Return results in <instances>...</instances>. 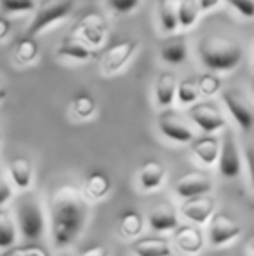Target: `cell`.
<instances>
[{"label":"cell","mask_w":254,"mask_h":256,"mask_svg":"<svg viewBox=\"0 0 254 256\" xmlns=\"http://www.w3.org/2000/svg\"><path fill=\"white\" fill-rule=\"evenodd\" d=\"M51 236L56 248H68L84 228L87 222V204L77 190L64 186L52 196Z\"/></svg>","instance_id":"6da1fadb"},{"label":"cell","mask_w":254,"mask_h":256,"mask_svg":"<svg viewBox=\"0 0 254 256\" xmlns=\"http://www.w3.org/2000/svg\"><path fill=\"white\" fill-rule=\"evenodd\" d=\"M199 58L209 70H234L244 58V48L237 40L221 35H207L197 46Z\"/></svg>","instance_id":"7a4b0ae2"},{"label":"cell","mask_w":254,"mask_h":256,"mask_svg":"<svg viewBox=\"0 0 254 256\" xmlns=\"http://www.w3.org/2000/svg\"><path fill=\"white\" fill-rule=\"evenodd\" d=\"M17 225H19L21 237L26 240V244L37 242L44 236L45 230V218L44 209L35 196L21 197L19 204L16 208Z\"/></svg>","instance_id":"3957f363"},{"label":"cell","mask_w":254,"mask_h":256,"mask_svg":"<svg viewBox=\"0 0 254 256\" xmlns=\"http://www.w3.org/2000/svg\"><path fill=\"white\" fill-rule=\"evenodd\" d=\"M75 7V0H44L35 10V16L28 26V37L42 34L45 28L70 16Z\"/></svg>","instance_id":"277c9868"},{"label":"cell","mask_w":254,"mask_h":256,"mask_svg":"<svg viewBox=\"0 0 254 256\" xmlns=\"http://www.w3.org/2000/svg\"><path fill=\"white\" fill-rule=\"evenodd\" d=\"M73 34L78 35V40L84 42L89 48H99L105 44L106 38V20L103 18V14L89 10L84 16L78 18V21L75 23Z\"/></svg>","instance_id":"5b68a950"},{"label":"cell","mask_w":254,"mask_h":256,"mask_svg":"<svg viewBox=\"0 0 254 256\" xmlns=\"http://www.w3.org/2000/svg\"><path fill=\"white\" fill-rule=\"evenodd\" d=\"M242 234V226L227 212H214L207 222V239L213 248H221L234 242Z\"/></svg>","instance_id":"8992f818"},{"label":"cell","mask_w":254,"mask_h":256,"mask_svg":"<svg viewBox=\"0 0 254 256\" xmlns=\"http://www.w3.org/2000/svg\"><path fill=\"white\" fill-rule=\"evenodd\" d=\"M218 169L223 178L234 180L241 174L242 171V160L241 152H239L237 142L232 131H228L220 142V154H218Z\"/></svg>","instance_id":"52a82bcc"},{"label":"cell","mask_w":254,"mask_h":256,"mask_svg":"<svg viewBox=\"0 0 254 256\" xmlns=\"http://www.w3.org/2000/svg\"><path fill=\"white\" fill-rule=\"evenodd\" d=\"M221 100H223V103L230 110L232 117L235 118L239 128L242 131H248V132L251 131L254 115H253V104L248 100V96L244 92L237 91V89H228V91L221 92Z\"/></svg>","instance_id":"ba28073f"},{"label":"cell","mask_w":254,"mask_h":256,"mask_svg":"<svg viewBox=\"0 0 254 256\" xmlns=\"http://www.w3.org/2000/svg\"><path fill=\"white\" fill-rule=\"evenodd\" d=\"M138 49L136 40H120L117 44L110 46L101 58V72L106 75L117 74L124 64L132 58V54Z\"/></svg>","instance_id":"9c48e42d"},{"label":"cell","mask_w":254,"mask_h":256,"mask_svg":"<svg viewBox=\"0 0 254 256\" xmlns=\"http://www.w3.org/2000/svg\"><path fill=\"white\" fill-rule=\"evenodd\" d=\"M159 129L166 138L176 143H190L193 140V131L188 124L173 110H164L157 118Z\"/></svg>","instance_id":"30bf717a"},{"label":"cell","mask_w":254,"mask_h":256,"mask_svg":"<svg viewBox=\"0 0 254 256\" xmlns=\"http://www.w3.org/2000/svg\"><path fill=\"white\" fill-rule=\"evenodd\" d=\"M188 115L204 132L211 134V132H216L220 129H223L227 126V120L221 115V112L214 106L213 103H195L188 110Z\"/></svg>","instance_id":"8fae6325"},{"label":"cell","mask_w":254,"mask_h":256,"mask_svg":"<svg viewBox=\"0 0 254 256\" xmlns=\"http://www.w3.org/2000/svg\"><path fill=\"white\" fill-rule=\"evenodd\" d=\"M213 188L211 178L204 172H188V174L181 176L174 185V192L178 197L188 200L195 199V197L207 196Z\"/></svg>","instance_id":"7c38bea8"},{"label":"cell","mask_w":254,"mask_h":256,"mask_svg":"<svg viewBox=\"0 0 254 256\" xmlns=\"http://www.w3.org/2000/svg\"><path fill=\"white\" fill-rule=\"evenodd\" d=\"M173 240L183 254H199L204 248V234L195 225H178L173 230Z\"/></svg>","instance_id":"4fadbf2b"},{"label":"cell","mask_w":254,"mask_h":256,"mask_svg":"<svg viewBox=\"0 0 254 256\" xmlns=\"http://www.w3.org/2000/svg\"><path fill=\"white\" fill-rule=\"evenodd\" d=\"M214 199H211L209 196L195 197V199H188L181 204V214L195 226L207 225V222L211 220V216L214 214Z\"/></svg>","instance_id":"5bb4252c"},{"label":"cell","mask_w":254,"mask_h":256,"mask_svg":"<svg viewBox=\"0 0 254 256\" xmlns=\"http://www.w3.org/2000/svg\"><path fill=\"white\" fill-rule=\"evenodd\" d=\"M148 225L153 232H159V234H166V232H173L180 222H178V214H176V209L173 208L171 204L164 202L159 204L150 211L148 216Z\"/></svg>","instance_id":"9a60e30c"},{"label":"cell","mask_w":254,"mask_h":256,"mask_svg":"<svg viewBox=\"0 0 254 256\" xmlns=\"http://www.w3.org/2000/svg\"><path fill=\"white\" fill-rule=\"evenodd\" d=\"M188 56V40L185 35L173 34L171 37L164 38L160 44V58L166 63L171 64H180L187 60Z\"/></svg>","instance_id":"2e32d148"},{"label":"cell","mask_w":254,"mask_h":256,"mask_svg":"<svg viewBox=\"0 0 254 256\" xmlns=\"http://www.w3.org/2000/svg\"><path fill=\"white\" fill-rule=\"evenodd\" d=\"M10 182L17 190H28L33 182V164L28 157H14L7 164Z\"/></svg>","instance_id":"e0dca14e"},{"label":"cell","mask_w":254,"mask_h":256,"mask_svg":"<svg viewBox=\"0 0 254 256\" xmlns=\"http://www.w3.org/2000/svg\"><path fill=\"white\" fill-rule=\"evenodd\" d=\"M112 190V180L105 171H96L89 172L87 178L84 182V196L87 200H101Z\"/></svg>","instance_id":"ac0fdd59"},{"label":"cell","mask_w":254,"mask_h":256,"mask_svg":"<svg viewBox=\"0 0 254 256\" xmlns=\"http://www.w3.org/2000/svg\"><path fill=\"white\" fill-rule=\"evenodd\" d=\"M164 180H166V168H164L162 162L159 160H146L141 166L138 174L139 186L146 192H152L162 186Z\"/></svg>","instance_id":"d6986e66"},{"label":"cell","mask_w":254,"mask_h":256,"mask_svg":"<svg viewBox=\"0 0 254 256\" xmlns=\"http://www.w3.org/2000/svg\"><path fill=\"white\" fill-rule=\"evenodd\" d=\"M192 152L199 158L202 164L213 166L218 160V154H220V140L216 136H200V138L192 140Z\"/></svg>","instance_id":"ffe728a7"},{"label":"cell","mask_w":254,"mask_h":256,"mask_svg":"<svg viewBox=\"0 0 254 256\" xmlns=\"http://www.w3.org/2000/svg\"><path fill=\"white\" fill-rule=\"evenodd\" d=\"M131 250L136 256H173V248L169 240L157 239V237L136 239L131 244Z\"/></svg>","instance_id":"44dd1931"},{"label":"cell","mask_w":254,"mask_h":256,"mask_svg":"<svg viewBox=\"0 0 254 256\" xmlns=\"http://www.w3.org/2000/svg\"><path fill=\"white\" fill-rule=\"evenodd\" d=\"M176 77L171 72H162L157 77L155 82V100L157 104H160L162 108H167L169 104H173L174 98H176Z\"/></svg>","instance_id":"7402d4cb"},{"label":"cell","mask_w":254,"mask_h":256,"mask_svg":"<svg viewBox=\"0 0 254 256\" xmlns=\"http://www.w3.org/2000/svg\"><path fill=\"white\" fill-rule=\"evenodd\" d=\"M58 56L68 58V60H77V61H89L94 58V51L89 46H85L84 42H80L78 38L66 37L59 44V48L56 49Z\"/></svg>","instance_id":"603a6c76"},{"label":"cell","mask_w":254,"mask_h":256,"mask_svg":"<svg viewBox=\"0 0 254 256\" xmlns=\"http://www.w3.org/2000/svg\"><path fill=\"white\" fill-rule=\"evenodd\" d=\"M17 230L9 211L0 208V250H10L16 244Z\"/></svg>","instance_id":"cb8c5ba5"},{"label":"cell","mask_w":254,"mask_h":256,"mask_svg":"<svg viewBox=\"0 0 254 256\" xmlns=\"http://www.w3.org/2000/svg\"><path fill=\"white\" fill-rule=\"evenodd\" d=\"M120 232L122 236H126L127 239H136L138 236H141L143 226H145V222H143V216L136 211H126L122 216H120Z\"/></svg>","instance_id":"d4e9b609"},{"label":"cell","mask_w":254,"mask_h":256,"mask_svg":"<svg viewBox=\"0 0 254 256\" xmlns=\"http://www.w3.org/2000/svg\"><path fill=\"white\" fill-rule=\"evenodd\" d=\"M176 12H178V26L190 28L199 18V6L197 0H178L176 2Z\"/></svg>","instance_id":"484cf974"},{"label":"cell","mask_w":254,"mask_h":256,"mask_svg":"<svg viewBox=\"0 0 254 256\" xmlns=\"http://www.w3.org/2000/svg\"><path fill=\"white\" fill-rule=\"evenodd\" d=\"M159 14H160V23H162L164 32L174 34V30L178 28L176 0H160Z\"/></svg>","instance_id":"4316f807"},{"label":"cell","mask_w":254,"mask_h":256,"mask_svg":"<svg viewBox=\"0 0 254 256\" xmlns=\"http://www.w3.org/2000/svg\"><path fill=\"white\" fill-rule=\"evenodd\" d=\"M71 110H73V115L82 120L85 118H91L96 112V102L89 92H78L75 94L73 102H71Z\"/></svg>","instance_id":"83f0119b"},{"label":"cell","mask_w":254,"mask_h":256,"mask_svg":"<svg viewBox=\"0 0 254 256\" xmlns=\"http://www.w3.org/2000/svg\"><path fill=\"white\" fill-rule=\"evenodd\" d=\"M14 56H16L17 63H21V64L33 63L38 56V46H37V42H35V38H31V37L21 38V40L16 44Z\"/></svg>","instance_id":"f1b7e54d"},{"label":"cell","mask_w":254,"mask_h":256,"mask_svg":"<svg viewBox=\"0 0 254 256\" xmlns=\"http://www.w3.org/2000/svg\"><path fill=\"white\" fill-rule=\"evenodd\" d=\"M176 96L181 104H193L199 100V91L192 78H185L176 86Z\"/></svg>","instance_id":"f546056e"},{"label":"cell","mask_w":254,"mask_h":256,"mask_svg":"<svg viewBox=\"0 0 254 256\" xmlns=\"http://www.w3.org/2000/svg\"><path fill=\"white\" fill-rule=\"evenodd\" d=\"M197 91L202 96H213L220 91L221 88V80L216 77L214 74H202L195 82Z\"/></svg>","instance_id":"4dcf8cb0"},{"label":"cell","mask_w":254,"mask_h":256,"mask_svg":"<svg viewBox=\"0 0 254 256\" xmlns=\"http://www.w3.org/2000/svg\"><path fill=\"white\" fill-rule=\"evenodd\" d=\"M3 12H28L35 9V0H0Z\"/></svg>","instance_id":"1f68e13d"},{"label":"cell","mask_w":254,"mask_h":256,"mask_svg":"<svg viewBox=\"0 0 254 256\" xmlns=\"http://www.w3.org/2000/svg\"><path fill=\"white\" fill-rule=\"evenodd\" d=\"M139 0H108V6L117 14H127L138 7Z\"/></svg>","instance_id":"d6a6232c"},{"label":"cell","mask_w":254,"mask_h":256,"mask_svg":"<svg viewBox=\"0 0 254 256\" xmlns=\"http://www.w3.org/2000/svg\"><path fill=\"white\" fill-rule=\"evenodd\" d=\"M241 16L244 18H253L254 14V2L253 0H227Z\"/></svg>","instance_id":"836d02e7"},{"label":"cell","mask_w":254,"mask_h":256,"mask_svg":"<svg viewBox=\"0 0 254 256\" xmlns=\"http://www.w3.org/2000/svg\"><path fill=\"white\" fill-rule=\"evenodd\" d=\"M17 251H19V256H51L44 246H40V244H37V242H30V244H24V246H19Z\"/></svg>","instance_id":"e575fe53"},{"label":"cell","mask_w":254,"mask_h":256,"mask_svg":"<svg viewBox=\"0 0 254 256\" xmlns=\"http://www.w3.org/2000/svg\"><path fill=\"white\" fill-rule=\"evenodd\" d=\"M10 197H12V186L9 185V182L3 176H0V208L9 202Z\"/></svg>","instance_id":"d590c367"},{"label":"cell","mask_w":254,"mask_h":256,"mask_svg":"<svg viewBox=\"0 0 254 256\" xmlns=\"http://www.w3.org/2000/svg\"><path fill=\"white\" fill-rule=\"evenodd\" d=\"M110 251L106 246H103V244H96V246H91V248H85V250H82L78 256H108Z\"/></svg>","instance_id":"8d00e7d4"},{"label":"cell","mask_w":254,"mask_h":256,"mask_svg":"<svg viewBox=\"0 0 254 256\" xmlns=\"http://www.w3.org/2000/svg\"><path fill=\"white\" fill-rule=\"evenodd\" d=\"M220 4V0H197V6H199L200 12H206V10L213 9Z\"/></svg>","instance_id":"74e56055"},{"label":"cell","mask_w":254,"mask_h":256,"mask_svg":"<svg viewBox=\"0 0 254 256\" xmlns=\"http://www.w3.org/2000/svg\"><path fill=\"white\" fill-rule=\"evenodd\" d=\"M9 32H10L9 20H5L3 16H0V40H3V38L9 35Z\"/></svg>","instance_id":"f35d334b"},{"label":"cell","mask_w":254,"mask_h":256,"mask_svg":"<svg viewBox=\"0 0 254 256\" xmlns=\"http://www.w3.org/2000/svg\"><path fill=\"white\" fill-rule=\"evenodd\" d=\"M248 160H249V171L253 172V143L248 145Z\"/></svg>","instance_id":"ab89813d"},{"label":"cell","mask_w":254,"mask_h":256,"mask_svg":"<svg viewBox=\"0 0 254 256\" xmlns=\"http://www.w3.org/2000/svg\"><path fill=\"white\" fill-rule=\"evenodd\" d=\"M2 256H19V251H17V248H12V250H5V253Z\"/></svg>","instance_id":"60d3db41"},{"label":"cell","mask_w":254,"mask_h":256,"mask_svg":"<svg viewBox=\"0 0 254 256\" xmlns=\"http://www.w3.org/2000/svg\"><path fill=\"white\" fill-rule=\"evenodd\" d=\"M5 98H7V89L0 86V102H3Z\"/></svg>","instance_id":"b9f144b4"}]
</instances>
